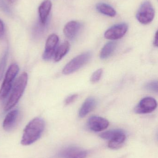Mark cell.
<instances>
[{
    "instance_id": "52a82bcc",
    "label": "cell",
    "mask_w": 158,
    "mask_h": 158,
    "mask_svg": "<svg viewBox=\"0 0 158 158\" xmlns=\"http://www.w3.org/2000/svg\"><path fill=\"white\" fill-rule=\"evenodd\" d=\"M128 26L125 23L116 24L109 28L105 33V37L107 40H119L123 37L127 32Z\"/></svg>"
},
{
    "instance_id": "6da1fadb",
    "label": "cell",
    "mask_w": 158,
    "mask_h": 158,
    "mask_svg": "<svg viewBox=\"0 0 158 158\" xmlns=\"http://www.w3.org/2000/svg\"><path fill=\"white\" fill-rule=\"evenodd\" d=\"M45 127L44 121L41 118H35L31 121L24 129L21 140V144L28 146L35 143L41 137Z\"/></svg>"
},
{
    "instance_id": "cb8c5ba5",
    "label": "cell",
    "mask_w": 158,
    "mask_h": 158,
    "mask_svg": "<svg viewBox=\"0 0 158 158\" xmlns=\"http://www.w3.org/2000/svg\"><path fill=\"white\" fill-rule=\"evenodd\" d=\"M154 46H156V47H158V31H156V35H155V39H154Z\"/></svg>"
},
{
    "instance_id": "3957f363",
    "label": "cell",
    "mask_w": 158,
    "mask_h": 158,
    "mask_svg": "<svg viewBox=\"0 0 158 158\" xmlns=\"http://www.w3.org/2000/svg\"><path fill=\"white\" fill-rule=\"evenodd\" d=\"M104 139L109 140L108 147L112 149H117L123 146L126 140V135L123 131L113 130L105 132L100 135Z\"/></svg>"
},
{
    "instance_id": "30bf717a",
    "label": "cell",
    "mask_w": 158,
    "mask_h": 158,
    "mask_svg": "<svg viewBox=\"0 0 158 158\" xmlns=\"http://www.w3.org/2000/svg\"><path fill=\"white\" fill-rule=\"evenodd\" d=\"M60 158H85L87 151L80 148L70 146L62 150L59 154Z\"/></svg>"
},
{
    "instance_id": "ffe728a7",
    "label": "cell",
    "mask_w": 158,
    "mask_h": 158,
    "mask_svg": "<svg viewBox=\"0 0 158 158\" xmlns=\"http://www.w3.org/2000/svg\"><path fill=\"white\" fill-rule=\"evenodd\" d=\"M103 73V70L102 69H97L95 72H94L91 76V79H90L91 81L93 83L97 82L102 77Z\"/></svg>"
},
{
    "instance_id": "2e32d148",
    "label": "cell",
    "mask_w": 158,
    "mask_h": 158,
    "mask_svg": "<svg viewBox=\"0 0 158 158\" xmlns=\"http://www.w3.org/2000/svg\"><path fill=\"white\" fill-rule=\"evenodd\" d=\"M96 8L97 11L101 14L111 17L115 16L117 14L116 10L112 6L105 3L97 4Z\"/></svg>"
},
{
    "instance_id": "ac0fdd59",
    "label": "cell",
    "mask_w": 158,
    "mask_h": 158,
    "mask_svg": "<svg viewBox=\"0 0 158 158\" xmlns=\"http://www.w3.org/2000/svg\"><path fill=\"white\" fill-rule=\"evenodd\" d=\"M117 47V43L114 42L107 43L104 46L100 52V58L102 59H105L108 58L114 52Z\"/></svg>"
},
{
    "instance_id": "277c9868",
    "label": "cell",
    "mask_w": 158,
    "mask_h": 158,
    "mask_svg": "<svg viewBox=\"0 0 158 158\" xmlns=\"http://www.w3.org/2000/svg\"><path fill=\"white\" fill-rule=\"evenodd\" d=\"M19 70V68L16 64H12L9 66L0 89V99L6 98L9 94L12 88V84L18 73Z\"/></svg>"
},
{
    "instance_id": "9c48e42d",
    "label": "cell",
    "mask_w": 158,
    "mask_h": 158,
    "mask_svg": "<svg viewBox=\"0 0 158 158\" xmlns=\"http://www.w3.org/2000/svg\"><path fill=\"white\" fill-rule=\"evenodd\" d=\"M58 41L59 38L56 34H52L48 37L42 56L44 60L48 61L52 58L55 52L56 48L58 44Z\"/></svg>"
},
{
    "instance_id": "8992f818",
    "label": "cell",
    "mask_w": 158,
    "mask_h": 158,
    "mask_svg": "<svg viewBox=\"0 0 158 158\" xmlns=\"http://www.w3.org/2000/svg\"><path fill=\"white\" fill-rule=\"evenodd\" d=\"M155 15V9L152 4L149 1H145L140 6L136 17L140 23L147 25L153 21Z\"/></svg>"
},
{
    "instance_id": "4fadbf2b",
    "label": "cell",
    "mask_w": 158,
    "mask_h": 158,
    "mask_svg": "<svg viewBox=\"0 0 158 158\" xmlns=\"http://www.w3.org/2000/svg\"><path fill=\"white\" fill-rule=\"evenodd\" d=\"M81 24L77 21H70L68 22L64 27L63 32L66 37L70 40H73L79 34L81 28Z\"/></svg>"
},
{
    "instance_id": "44dd1931",
    "label": "cell",
    "mask_w": 158,
    "mask_h": 158,
    "mask_svg": "<svg viewBox=\"0 0 158 158\" xmlns=\"http://www.w3.org/2000/svg\"><path fill=\"white\" fill-rule=\"evenodd\" d=\"M146 89L151 92L158 93V85L157 81H153L147 83L145 86Z\"/></svg>"
},
{
    "instance_id": "7402d4cb",
    "label": "cell",
    "mask_w": 158,
    "mask_h": 158,
    "mask_svg": "<svg viewBox=\"0 0 158 158\" xmlns=\"http://www.w3.org/2000/svg\"><path fill=\"white\" fill-rule=\"evenodd\" d=\"M78 95L77 94H74L73 95H70L65 100V105L66 106L70 105L71 103L74 102L75 100L78 98Z\"/></svg>"
},
{
    "instance_id": "5b68a950",
    "label": "cell",
    "mask_w": 158,
    "mask_h": 158,
    "mask_svg": "<svg viewBox=\"0 0 158 158\" xmlns=\"http://www.w3.org/2000/svg\"><path fill=\"white\" fill-rule=\"evenodd\" d=\"M91 58V53L90 52H86L78 56L65 66L62 73L65 75L72 74L86 64Z\"/></svg>"
},
{
    "instance_id": "7a4b0ae2",
    "label": "cell",
    "mask_w": 158,
    "mask_h": 158,
    "mask_svg": "<svg viewBox=\"0 0 158 158\" xmlns=\"http://www.w3.org/2000/svg\"><path fill=\"white\" fill-rule=\"evenodd\" d=\"M28 81L27 73L24 72L20 75L14 85L11 95L4 107L5 111H8L17 104L25 91Z\"/></svg>"
},
{
    "instance_id": "5bb4252c",
    "label": "cell",
    "mask_w": 158,
    "mask_h": 158,
    "mask_svg": "<svg viewBox=\"0 0 158 158\" xmlns=\"http://www.w3.org/2000/svg\"><path fill=\"white\" fill-rule=\"evenodd\" d=\"M52 3L50 0H44L39 7V17L40 22L45 25L52 9Z\"/></svg>"
},
{
    "instance_id": "d6986e66",
    "label": "cell",
    "mask_w": 158,
    "mask_h": 158,
    "mask_svg": "<svg viewBox=\"0 0 158 158\" xmlns=\"http://www.w3.org/2000/svg\"><path fill=\"white\" fill-rule=\"evenodd\" d=\"M7 55H8V52H7V51H6L5 52L4 54L2 57V59L0 60V81L2 78L6 66Z\"/></svg>"
},
{
    "instance_id": "9a60e30c",
    "label": "cell",
    "mask_w": 158,
    "mask_h": 158,
    "mask_svg": "<svg viewBox=\"0 0 158 158\" xmlns=\"http://www.w3.org/2000/svg\"><path fill=\"white\" fill-rule=\"evenodd\" d=\"M96 100L93 97L87 98L83 102L79 110L80 118H84L95 107Z\"/></svg>"
},
{
    "instance_id": "ba28073f",
    "label": "cell",
    "mask_w": 158,
    "mask_h": 158,
    "mask_svg": "<svg viewBox=\"0 0 158 158\" xmlns=\"http://www.w3.org/2000/svg\"><path fill=\"white\" fill-rule=\"evenodd\" d=\"M157 106L156 100L153 98L147 97L140 101L135 109V111L138 114H147L154 111Z\"/></svg>"
},
{
    "instance_id": "7c38bea8",
    "label": "cell",
    "mask_w": 158,
    "mask_h": 158,
    "mask_svg": "<svg viewBox=\"0 0 158 158\" xmlns=\"http://www.w3.org/2000/svg\"><path fill=\"white\" fill-rule=\"evenodd\" d=\"M19 114L18 110H14L7 113L3 123V127L6 131H10L15 129L18 121Z\"/></svg>"
},
{
    "instance_id": "e0dca14e",
    "label": "cell",
    "mask_w": 158,
    "mask_h": 158,
    "mask_svg": "<svg viewBox=\"0 0 158 158\" xmlns=\"http://www.w3.org/2000/svg\"><path fill=\"white\" fill-rule=\"evenodd\" d=\"M70 44L66 41L61 44L55 51L54 54V60L56 62L60 61L66 55L69 51Z\"/></svg>"
},
{
    "instance_id": "8fae6325",
    "label": "cell",
    "mask_w": 158,
    "mask_h": 158,
    "mask_svg": "<svg viewBox=\"0 0 158 158\" xmlns=\"http://www.w3.org/2000/svg\"><path fill=\"white\" fill-rule=\"evenodd\" d=\"M109 125L108 121L102 117L92 116L88 120V127L93 131H102L107 129Z\"/></svg>"
},
{
    "instance_id": "603a6c76",
    "label": "cell",
    "mask_w": 158,
    "mask_h": 158,
    "mask_svg": "<svg viewBox=\"0 0 158 158\" xmlns=\"http://www.w3.org/2000/svg\"><path fill=\"white\" fill-rule=\"evenodd\" d=\"M4 30V26L2 21L0 19V35H2L3 33Z\"/></svg>"
},
{
    "instance_id": "d4e9b609",
    "label": "cell",
    "mask_w": 158,
    "mask_h": 158,
    "mask_svg": "<svg viewBox=\"0 0 158 158\" xmlns=\"http://www.w3.org/2000/svg\"><path fill=\"white\" fill-rule=\"evenodd\" d=\"M7 2L10 3H13L15 2L16 0H7Z\"/></svg>"
}]
</instances>
